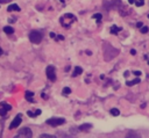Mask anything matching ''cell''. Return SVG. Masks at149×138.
<instances>
[{
    "mask_svg": "<svg viewBox=\"0 0 149 138\" xmlns=\"http://www.w3.org/2000/svg\"><path fill=\"white\" fill-rule=\"evenodd\" d=\"M118 53H119V50H116V49L113 48L112 45H109V44H107V43L104 45V57H105V60H111V59H113Z\"/></svg>",
    "mask_w": 149,
    "mask_h": 138,
    "instance_id": "1",
    "label": "cell"
},
{
    "mask_svg": "<svg viewBox=\"0 0 149 138\" xmlns=\"http://www.w3.org/2000/svg\"><path fill=\"white\" fill-rule=\"evenodd\" d=\"M61 24L64 27V28H69L74 21H76V16L73 15V14H70V13H68V14H64L62 17H61Z\"/></svg>",
    "mask_w": 149,
    "mask_h": 138,
    "instance_id": "2",
    "label": "cell"
},
{
    "mask_svg": "<svg viewBox=\"0 0 149 138\" xmlns=\"http://www.w3.org/2000/svg\"><path fill=\"white\" fill-rule=\"evenodd\" d=\"M42 38H43L42 34H41L40 31H37V30H33V31H30V34H29V39H30V42L34 43V44L41 43Z\"/></svg>",
    "mask_w": 149,
    "mask_h": 138,
    "instance_id": "3",
    "label": "cell"
},
{
    "mask_svg": "<svg viewBox=\"0 0 149 138\" xmlns=\"http://www.w3.org/2000/svg\"><path fill=\"white\" fill-rule=\"evenodd\" d=\"M33 137V132L29 128H22L20 129V131L16 133V136L14 138H31Z\"/></svg>",
    "mask_w": 149,
    "mask_h": 138,
    "instance_id": "4",
    "label": "cell"
},
{
    "mask_svg": "<svg viewBox=\"0 0 149 138\" xmlns=\"http://www.w3.org/2000/svg\"><path fill=\"white\" fill-rule=\"evenodd\" d=\"M64 123H65V119L62 117H51V118L47 119V124L51 125V126H58V125H62Z\"/></svg>",
    "mask_w": 149,
    "mask_h": 138,
    "instance_id": "5",
    "label": "cell"
},
{
    "mask_svg": "<svg viewBox=\"0 0 149 138\" xmlns=\"http://www.w3.org/2000/svg\"><path fill=\"white\" fill-rule=\"evenodd\" d=\"M45 74H47V78L50 81H55L56 80V68H55V66L49 65L45 70Z\"/></svg>",
    "mask_w": 149,
    "mask_h": 138,
    "instance_id": "6",
    "label": "cell"
},
{
    "mask_svg": "<svg viewBox=\"0 0 149 138\" xmlns=\"http://www.w3.org/2000/svg\"><path fill=\"white\" fill-rule=\"evenodd\" d=\"M21 122H22V115H21V114H17V115L15 116V118L12 121V123L9 124V129H10V130L16 129V128L21 124Z\"/></svg>",
    "mask_w": 149,
    "mask_h": 138,
    "instance_id": "7",
    "label": "cell"
},
{
    "mask_svg": "<svg viewBox=\"0 0 149 138\" xmlns=\"http://www.w3.org/2000/svg\"><path fill=\"white\" fill-rule=\"evenodd\" d=\"M90 129H92V124L85 123V124H81V125L78 128V131H88Z\"/></svg>",
    "mask_w": 149,
    "mask_h": 138,
    "instance_id": "8",
    "label": "cell"
},
{
    "mask_svg": "<svg viewBox=\"0 0 149 138\" xmlns=\"http://www.w3.org/2000/svg\"><path fill=\"white\" fill-rule=\"evenodd\" d=\"M20 7H19V5H16V3H12V5H9L8 7H7V10L8 12H20Z\"/></svg>",
    "mask_w": 149,
    "mask_h": 138,
    "instance_id": "9",
    "label": "cell"
},
{
    "mask_svg": "<svg viewBox=\"0 0 149 138\" xmlns=\"http://www.w3.org/2000/svg\"><path fill=\"white\" fill-rule=\"evenodd\" d=\"M24 97H26V100L28 101V102H34V93L33 92H30V90H27L26 92V94H24Z\"/></svg>",
    "mask_w": 149,
    "mask_h": 138,
    "instance_id": "10",
    "label": "cell"
},
{
    "mask_svg": "<svg viewBox=\"0 0 149 138\" xmlns=\"http://www.w3.org/2000/svg\"><path fill=\"white\" fill-rule=\"evenodd\" d=\"M125 138H141V136L135 131H130V132H128V135Z\"/></svg>",
    "mask_w": 149,
    "mask_h": 138,
    "instance_id": "11",
    "label": "cell"
},
{
    "mask_svg": "<svg viewBox=\"0 0 149 138\" xmlns=\"http://www.w3.org/2000/svg\"><path fill=\"white\" fill-rule=\"evenodd\" d=\"M3 31H5L7 35H12V34L14 32V28L10 27V26H6V27H3Z\"/></svg>",
    "mask_w": 149,
    "mask_h": 138,
    "instance_id": "12",
    "label": "cell"
},
{
    "mask_svg": "<svg viewBox=\"0 0 149 138\" xmlns=\"http://www.w3.org/2000/svg\"><path fill=\"white\" fill-rule=\"evenodd\" d=\"M80 73H83V68H81V67H79V66H76V67H74V70H73L72 77H77V75H79Z\"/></svg>",
    "mask_w": 149,
    "mask_h": 138,
    "instance_id": "13",
    "label": "cell"
},
{
    "mask_svg": "<svg viewBox=\"0 0 149 138\" xmlns=\"http://www.w3.org/2000/svg\"><path fill=\"white\" fill-rule=\"evenodd\" d=\"M40 114H41V110H40V109H36V111H30V110H29V111L27 112V115H28V116H30V117L38 116Z\"/></svg>",
    "mask_w": 149,
    "mask_h": 138,
    "instance_id": "14",
    "label": "cell"
},
{
    "mask_svg": "<svg viewBox=\"0 0 149 138\" xmlns=\"http://www.w3.org/2000/svg\"><path fill=\"white\" fill-rule=\"evenodd\" d=\"M0 106H1V108H3L5 110H7V111H9L10 109H12V106L10 104H8V103H6V102H1L0 103Z\"/></svg>",
    "mask_w": 149,
    "mask_h": 138,
    "instance_id": "15",
    "label": "cell"
},
{
    "mask_svg": "<svg viewBox=\"0 0 149 138\" xmlns=\"http://www.w3.org/2000/svg\"><path fill=\"white\" fill-rule=\"evenodd\" d=\"M120 30H121V27L112 26V28H111V32H112V34H118V32H119Z\"/></svg>",
    "mask_w": 149,
    "mask_h": 138,
    "instance_id": "16",
    "label": "cell"
},
{
    "mask_svg": "<svg viewBox=\"0 0 149 138\" xmlns=\"http://www.w3.org/2000/svg\"><path fill=\"white\" fill-rule=\"evenodd\" d=\"M139 82H140V78H136V79H134V80L128 81V82H127V86H134V85H136V83H139Z\"/></svg>",
    "mask_w": 149,
    "mask_h": 138,
    "instance_id": "17",
    "label": "cell"
},
{
    "mask_svg": "<svg viewBox=\"0 0 149 138\" xmlns=\"http://www.w3.org/2000/svg\"><path fill=\"white\" fill-rule=\"evenodd\" d=\"M111 115H113V116H119V115H120V111H119V109H116V108H113V109H111Z\"/></svg>",
    "mask_w": 149,
    "mask_h": 138,
    "instance_id": "18",
    "label": "cell"
},
{
    "mask_svg": "<svg viewBox=\"0 0 149 138\" xmlns=\"http://www.w3.org/2000/svg\"><path fill=\"white\" fill-rule=\"evenodd\" d=\"M38 138H56V136H52V135H48V133H43V135H41Z\"/></svg>",
    "mask_w": 149,
    "mask_h": 138,
    "instance_id": "19",
    "label": "cell"
},
{
    "mask_svg": "<svg viewBox=\"0 0 149 138\" xmlns=\"http://www.w3.org/2000/svg\"><path fill=\"white\" fill-rule=\"evenodd\" d=\"M92 17H93V19H95V20H97V22H100V20H101V17H102V15L98 13V14H94Z\"/></svg>",
    "mask_w": 149,
    "mask_h": 138,
    "instance_id": "20",
    "label": "cell"
},
{
    "mask_svg": "<svg viewBox=\"0 0 149 138\" xmlns=\"http://www.w3.org/2000/svg\"><path fill=\"white\" fill-rule=\"evenodd\" d=\"M71 93V89L69 87H64L63 88V94H70Z\"/></svg>",
    "mask_w": 149,
    "mask_h": 138,
    "instance_id": "21",
    "label": "cell"
},
{
    "mask_svg": "<svg viewBox=\"0 0 149 138\" xmlns=\"http://www.w3.org/2000/svg\"><path fill=\"white\" fill-rule=\"evenodd\" d=\"M135 3H136V6H143V3H144V0H136L135 1Z\"/></svg>",
    "mask_w": 149,
    "mask_h": 138,
    "instance_id": "22",
    "label": "cell"
},
{
    "mask_svg": "<svg viewBox=\"0 0 149 138\" xmlns=\"http://www.w3.org/2000/svg\"><path fill=\"white\" fill-rule=\"evenodd\" d=\"M148 30H149V28H148V27H146V26L141 28V32H142V34H146V32H148Z\"/></svg>",
    "mask_w": 149,
    "mask_h": 138,
    "instance_id": "23",
    "label": "cell"
},
{
    "mask_svg": "<svg viewBox=\"0 0 149 138\" xmlns=\"http://www.w3.org/2000/svg\"><path fill=\"white\" fill-rule=\"evenodd\" d=\"M6 114H7V110H5L3 108H0V115L1 116H5Z\"/></svg>",
    "mask_w": 149,
    "mask_h": 138,
    "instance_id": "24",
    "label": "cell"
},
{
    "mask_svg": "<svg viewBox=\"0 0 149 138\" xmlns=\"http://www.w3.org/2000/svg\"><path fill=\"white\" fill-rule=\"evenodd\" d=\"M133 74H135L136 77H139V75H141V71H134Z\"/></svg>",
    "mask_w": 149,
    "mask_h": 138,
    "instance_id": "25",
    "label": "cell"
},
{
    "mask_svg": "<svg viewBox=\"0 0 149 138\" xmlns=\"http://www.w3.org/2000/svg\"><path fill=\"white\" fill-rule=\"evenodd\" d=\"M8 21H9V23H13V22H15V21H16V17H14V19H9Z\"/></svg>",
    "mask_w": 149,
    "mask_h": 138,
    "instance_id": "26",
    "label": "cell"
},
{
    "mask_svg": "<svg viewBox=\"0 0 149 138\" xmlns=\"http://www.w3.org/2000/svg\"><path fill=\"white\" fill-rule=\"evenodd\" d=\"M10 0H0V3H7V2H9Z\"/></svg>",
    "mask_w": 149,
    "mask_h": 138,
    "instance_id": "27",
    "label": "cell"
},
{
    "mask_svg": "<svg viewBox=\"0 0 149 138\" xmlns=\"http://www.w3.org/2000/svg\"><path fill=\"white\" fill-rule=\"evenodd\" d=\"M136 27H137V28H142V27H143V26H142V22H139V23L136 24Z\"/></svg>",
    "mask_w": 149,
    "mask_h": 138,
    "instance_id": "28",
    "label": "cell"
},
{
    "mask_svg": "<svg viewBox=\"0 0 149 138\" xmlns=\"http://www.w3.org/2000/svg\"><path fill=\"white\" fill-rule=\"evenodd\" d=\"M50 37H51V38H55L56 36H55V34H54V32H50Z\"/></svg>",
    "mask_w": 149,
    "mask_h": 138,
    "instance_id": "29",
    "label": "cell"
},
{
    "mask_svg": "<svg viewBox=\"0 0 149 138\" xmlns=\"http://www.w3.org/2000/svg\"><path fill=\"white\" fill-rule=\"evenodd\" d=\"M130 53H132V55H135V53H136V51H135L134 49H132V50H130Z\"/></svg>",
    "mask_w": 149,
    "mask_h": 138,
    "instance_id": "30",
    "label": "cell"
},
{
    "mask_svg": "<svg viewBox=\"0 0 149 138\" xmlns=\"http://www.w3.org/2000/svg\"><path fill=\"white\" fill-rule=\"evenodd\" d=\"M58 39H64V36H62V35H58Z\"/></svg>",
    "mask_w": 149,
    "mask_h": 138,
    "instance_id": "31",
    "label": "cell"
},
{
    "mask_svg": "<svg viewBox=\"0 0 149 138\" xmlns=\"http://www.w3.org/2000/svg\"><path fill=\"white\" fill-rule=\"evenodd\" d=\"M128 2H129V3H134V2H135V0H128Z\"/></svg>",
    "mask_w": 149,
    "mask_h": 138,
    "instance_id": "32",
    "label": "cell"
},
{
    "mask_svg": "<svg viewBox=\"0 0 149 138\" xmlns=\"http://www.w3.org/2000/svg\"><path fill=\"white\" fill-rule=\"evenodd\" d=\"M2 53H3V51H2V49H1V48H0V56H1V55H2Z\"/></svg>",
    "mask_w": 149,
    "mask_h": 138,
    "instance_id": "33",
    "label": "cell"
},
{
    "mask_svg": "<svg viewBox=\"0 0 149 138\" xmlns=\"http://www.w3.org/2000/svg\"><path fill=\"white\" fill-rule=\"evenodd\" d=\"M61 1H64V0H61Z\"/></svg>",
    "mask_w": 149,
    "mask_h": 138,
    "instance_id": "34",
    "label": "cell"
},
{
    "mask_svg": "<svg viewBox=\"0 0 149 138\" xmlns=\"http://www.w3.org/2000/svg\"><path fill=\"white\" fill-rule=\"evenodd\" d=\"M148 64H149V61H148Z\"/></svg>",
    "mask_w": 149,
    "mask_h": 138,
    "instance_id": "35",
    "label": "cell"
}]
</instances>
